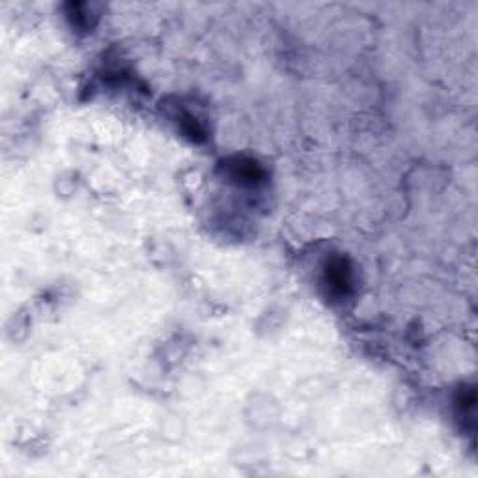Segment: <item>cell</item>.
I'll return each instance as SVG.
<instances>
[{"mask_svg":"<svg viewBox=\"0 0 478 478\" xmlns=\"http://www.w3.org/2000/svg\"><path fill=\"white\" fill-rule=\"evenodd\" d=\"M327 283L335 292L344 294L349 286V269L344 260H332L327 267Z\"/></svg>","mask_w":478,"mask_h":478,"instance_id":"6da1fadb","label":"cell"}]
</instances>
